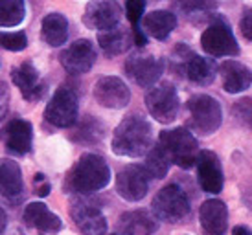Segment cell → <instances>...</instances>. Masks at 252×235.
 <instances>
[{
  "label": "cell",
  "mask_w": 252,
  "mask_h": 235,
  "mask_svg": "<svg viewBox=\"0 0 252 235\" xmlns=\"http://www.w3.org/2000/svg\"><path fill=\"white\" fill-rule=\"evenodd\" d=\"M94 97L105 109H124L129 105L131 92L120 77L105 76L94 85Z\"/></svg>",
  "instance_id": "13"
},
{
  "label": "cell",
  "mask_w": 252,
  "mask_h": 235,
  "mask_svg": "<svg viewBox=\"0 0 252 235\" xmlns=\"http://www.w3.org/2000/svg\"><path fill=\"white\" fill-rule=\"evenodd\" d=\"M239 29H241L245 39L252 41V7H247L243 11V17L239 21Z\"/></svg>",
  "instance_id": "33"
},
{
  "label": "cell",
  "mask_w": 252,
  "mask_h": 235,
  "mask_svg": "<svg viewBox=\"0 0 252 235\" xmlns=\"http://www.w3.org/2000/svg\"><path fill=\"white\" fill-rule=\"evenodd\" d=\"M35 193L39 197H46L50 193V184L44 180V175L41 173L35 175Z\"/></svg>",
  "instance_id": "35"
},
{
  "label": "cell",
  "mask_w": 252,
  "mask_h": 235,
  "mask_svg": "<svg viewBox=\"0 0 252 235\" xmlns=\"http://www.w3.org/2000/svg\"><path fill=\"white\" fill-rule=\"evenodd\" d=\"M72 219L76 226L85 235H105L107 234V219L98 206L91 202L79 201L72 206Z\"/></svg>",
  "instance_id": "14"
},
{
  "label": "cell",
  "mask_w": 252,
  "mask_h": 235,
  "mask_svg": "<svg viewBox=\"0 0 252 235\" xmlns=\"http://www.w3.org/2000/svg\"><path fill=\"white\" fill-rule=\"evenodd\" d=\"M162 70H164V64L160 59L149 56V54H134L126 62L127 76L144 88L153 87L160 79Z\"/></svg>",
  "instance_id": "10"
},
{
  "label": "cell",
  "mask_w": 252,
  "mask_h": 235,
  "mask_svg": "<svg viewBox=\"0 0 252 235\" xmlns=\"http://www.w3.org/2000/svg\"><path fill=\"white\" fill-rule=\"evenodd\" d=\"M201 44H203L204 52L214 57L238 56L239 54L236 37L224 22H214L204 29L203 37H201Z\"/></svg>",
  "instance_id": "8"
},
{
  "label": "cell",
  "mask_w": 252,
  "mask_h": 235,
  "mask_svg": "<svg viewBox=\"0 0 252 235\" xmlns=\"http://www.w3.org/2000/svg\"><path fill=\"white\" fill-rule=\"evenodd\" d=\"M144 9H146L144 0H129L126 4L127 19L133 22V26H138V22L142 21V15H144Z\"/></svg>",
  "instance_id": "31"
},
{
  "label": "cell",
  "mask_w": 252,
  "mask_h": 235,
  "mask_svg": "<svg viewBox=\"0 0 252 235\" xmlns=\"http://www.w3.org/2000/svg\"><path fill=\"white\" fill-rule=\"evenodd\" d=\"M11 79L21 88L22 96L26 97L28 101L41 99L44 96V92H46V85L39 83V72L30 61H24L19 66H15L11 70Z\"/></svg>",
  "instance_id": "16"
},
{
  "label": "cell",
  "mask_w": 252,
  "mask_h": 235,
  "mask_svg": "<svg viewBox=\"0 0 252 235\" xmlns=\"http://www.w3.org/2000/svg\"><path fill=\"white\" fill-rule=\"evenodd\" d=\"M120 19H122V7L112 0H98L87 4L83 15L85 24L91 29H99V33L118 28Z\"/></svg>",
  "instance_id": "11"
},
{
  "label": "cell",
  "mask_w": 252,
  "mask_h": 235,
  "mask_svg": "<svg viewBox=\"0 0 252 235\" xmlns=\"http://www.w3.org/2000/svg\"><path fill=\"white\" fill-rule=\"evenodd\" d=\"M120 235H151L157 232V221L144 209L127 211L120 217Z\"/></svg>",
  "instance_id": "21"
},
{
  "label": "cell",
  "mask_w": 252,
  "mask_h": 235,
  "mask_svg": "<svg viewBox=\"0 0 252 235\" xmlns=\"http://www.w3.org/2000/svg\"><path fill=\"white\" fill-rule=\"evenodd\" d=\"M184 70H186V76L189 81H193L197 85H210L217 74L216 62L212 59H206V57L195 56V54H191L188 57Z\"/></svg>",
  "instance_id": "25"
},
{
  "label": "cell",
  "mask_w": 252,
  "mask_h": 235,
  "mask_svg": "<svg viewBox=\"0 0 252 235\" xmlns=\"http://www.w3.org/2000/svg\"><path fill=\"white\" fill-rule=\"evenodd\" d=\"M9 111V88L4 81H0V121L6 118Z\"/></svg>",
  "instance_id": "34"
},
{
  "label": "cell",
  "mask_w": 252,
  "mask_h": 235,
  "mask_svg": "<svg viewBox=\"0 0 252 235\" xmlns=\"http://www.w3.org/2000/svg\"><path fill=\"white\" fill-rule=\"evenodd\" d=\"M153 213L157 219L166 222H177L189 213V201L182 187L177 184L162 187L153 199Z\"/></svg>",
  "instance_id": "4"
},
{
  "label": "cell",
  "mask_w": 252,
  "mask_h": 235,
  "mask_svg": "<svg viewBox=\"0 0 252 235\" xmlns=\"http://www.w3.org/2000/svg\"><path fill=\"white\" fill-rule=\"evenodd\" d=\"M234 112L238 114L241 119H245V121H251L252 123V99H241L238 103L234 105Z\"/></svg>",
  "instance_id": "32"
},
{
  "label": "cell",
  "mask_w": 252,
  "mask_h": 235,
  "mask_svg": "<svg viewBox=\"0 0 252 235\" xmlns=\"http://www.w3.org/2000/svg\"><path fill=\"white\" fill-rule=\"evenodd\" d=\"M151 125L140 116H129L112 134V152L118 156L138 158L151 151Z\"/></svg>",
  "instance_id": "1"
},
{
  "label": "cell",
  "mask_w": 252,
  "mask_h": 235,
  "mask_svg": "<svg viewBox=\"0 0 252 235\" xmlns=\"http://www.w3.org/2000/svg\"><path fill=\"white\" fill-rule=\"evenodd\" d=\"M232 235H252V232L247 226H236L232 230Z\"/></svg>",
  "instance_id": "38"
},
{
  "label": "cell",
  "mask_w": 252,
  "mask_h": 235,
  "mask_svg": "<svg viewBox=\"0 0 252 235\" xmlns=\"http://www.w3.org/2000/svg\"><path fill=\"white\" fill-rule=\"evenodd\" d=\"M197 176L199 184L206 193H219L223 189V171H221V162L217 158L216 152L201 151L197 158Z\"/></svg>",
  "instance_id": "15"
},
{
  "label": "cell",
  "mask_w": 252,
  "mask_h": 235,
  "mask_svg": "<svg viewBox=\"0 0 252 235\" xmlns=\"http://www.w3.org/2000/svg\"><path fill=\"white\" fill-rule=\"evenodd\" d=\"M22 217L30 228L37 230L41 234H56L61 230V219L56 213H52L42 202H30Z\"/></svg>",
  "instance_id": "18"
},
{
  "label": "cell",
  "mask_w": 252,
  "mask_h": 235,
  "mask_svg": "<svg viewBox=\"0 0 252 235\" xmlns=\"http://www.w3.org/2000/svg\"><path fill=\"white\" fill-rule=\"evenodd\" d=\"M199 219H201V226L206 234L223 235L226 230V219H228L224 202L217 201V199L206 201L199 209Z\"/></svg>",
  "instance_id": "20"
},
{
  "label": "cell",
  "mask_w": 252,
  "mask_h": 235,
  "mask_svg": "<svg viewBox=\"0 0 252 235\" xmlns=\"http://www.w3.org/2000/svg\"><path fill=\"white\" fill-rule=\"evenodd\" d=\"M188 109L191 114V127L201 134H212L219 129L223 114H221V105L217 99L206 94H197L189 97Z\"/></svg>",
  "instance_id": "5"
},
{
  "label": "cell",
  "mask_w": 252,
  "mask_h": 235,
  "mask_svg": "<svg viewBox=\"0 0 252 235\" xmlns=\"http://www.w3.org/2000/svg\"><path fill=\"white\" fill-rule=\"evenodd\" d=\"M44 118L46 121L54 127H72L77 121V96L74 90L61 87L56 90V94L48 101L44 109Z\"/></svg>",
  "instance_id": "7"
},
{
  "label": "cell",
  "mask_w": 252,
  "mask_h": 235,
  "mask_svg": "<svg viewBox=\"0 0 252 235\" xmlns=\"http://www.w3.org/2000/svg\"><path fill=\"white\" fill-rule=\"evenodd\" d=\"M177 26V17L171 11H166V9H157V11H151L144 17L142 21V28L147 35H151L157 41H164L168 39L169 33L175 29Z\"/></svg>",
  "instance_id": "22"
},
{
  "label": "cell",
  "mask_w": 252,
  "mask_h": 235,
  "mask_svg": "<svg viewBox=\"0 0 252 235\" xmlns=\"http://www.w3.org/2000/svg\"><path fill=\"white\" fill-rule=\"evenodd\" d=\"M22 189L24 182L19 164L9 158L0 160V195L6 199H17L21 197Z\"/></svg>",
  "instance_id": "23"
},
{
  "label": "cell",
  "mask_w": 252,
  "mask_h": 235,
  "mask_svg": "<svg viewBox=\"0 0 252 235\" xmlns=\"http://www.w3.org/2000/svg\"><path fill=\"white\" fill-rule=\"evenodd\" d=\"M0 46L9 52H21L28 46V37L24 31H0Z\"/></svg>",
  "instance_id": "29"
},
{
  "label": "cell",
  "mask_w": 252,
  "mask_h": 235,
  "mask_svg": "<svg viewBox=\"0 0 252 235\" xmlns=\"http://www.w3.org/2000/svg\"><path fill=\"white\" fill-rule=\"evenodd\" d=\"M158 144L175 166L182 167V169H189L197 164L199 146H197L195 136L186 129L177 127V129L162 131Z\"/></svg>",
  "instance_id": "3"
},
{
  "label": "cell",
  "mask_w": 252,
  "mask_h": 235,
  "mask_svg": "<svg viewBox=\"0 0 252 235\" xmlns=\"http://www.w3.org/2000/svg\"><path fill=\"white\" fill-rule=\"evenodd\" d=\"M6 226H7V215H6V211L0 207V235L4 234Z\"/></svg>",
  "instance_id": "37"
},
{
  "label": "cell",
  "mask_w": 252,
  "mask_h": 235,
  "mask_svg": "<svg viewBox=\"0 0 252 235\" xmlns=\"http://www.w3.org/2000/svg\"><path fill=\"white\" fill-rule=\"evenodd\" d=\"M6 149L13 154H28L33 144V127L26 119H11L6 125Z\"/></svg>",
  "instance_id": "17"
},
{
  "label": "cell",
  "mask_w": 252,
  "mask_h": 235,
  "mask_svg": "<svg viewBox=\"0 0 252 235\" xmlns=\"http://www.w3.org/2000/svg\"><path fill=\"white\" fill-rule=\"evenodd\" d=\"M169 164H171V160H169V156L166 154V151H164V149L160 147V144H158V146L151 147V151L147 152L146 166H144V169H146V173L149 175V178L153 176V178L160 180L168 175Z\"/></svg>",
  "instance_id": "27"
},
{
  "label": "cell",
  "mask_w": 252,
  "mask_h": 235,
  "mask_svg": "<svg viewBox=\"0 0 252 235\" xmlns=\"http://www.w3.org/2000/svg\"><path fill=\"white\" fill-rule=\"evenodd\" d=\"M112 235H120V234H112Z\"/></svg>",
  "instance_id": "39"
},
{
  "label": "cell",
  "mask_w": 252,
  "mask_h": 235,
  "mask_svg": "<svg viewBox=\"0 0 252 235\" xmlns=\"http://www.w3.org/2000/svg\"><path fill=\"white\" fill-rule=\"evenodd\" d=\"M133 41L136 46H146L147 44V37L144 35V29H140L138 26L133 28Z\"/></svg>",
  "instance_id": "36"
},
{
  "label": "cell",
  "mask_w": 252,
  "mask_h": 235,
  "mask_svg": "<svg viewBox=\"0 0 252 235\" xmlns=\"http://www.w3.org/2000/svg\"><path fill=\"white\" fill-rule=\"evenodd\" d=\"M131 42H133V37L124 28H112L98 33L99 48L103 50L107 56H120V54H124V52L129 50Z\"/></svg>",
  "instance_id": "26"
},
{
  "label": "cell",
  "mask_w": 252,
  "mask_h": 235,
  "mask_svg": "<svg viewBox=\"0 0 252 235\" xmlns=\"http://www.w3.org/2000/svg\"><path fill=\"white\" fill-rule=\"evenodd\" d=\"M42 39L48 46H61L68 39V21L61 13H50L42 19Z\"/></svg>",
  "instance_id": "24"
},
{
  "label": "cell",
  "mask_w": 252,
  "mask_h": 235,
  "mask_svg": "<svg viewBox=\"0 0 252 235\" xmlns=\"http://www.w3.org/2000/svg\"><path fill=\"white\" fill-rule=\"evenodd\" d=\"M59 61L68 74H85L96 62V50L89 39H79L63 50Z\"/></svg>",
  "instance_id": "12"
},
{
  "label": "cell",
  "mask_w": 252,
  "mask_h": 235,
  "mask_svg": "<svg viewBox=\"0 0 252 235\" xmlns=\"http://www.w3.org/2000/svg\"><path fill=\"white\" fill-rule=\"evenodd\" d=\"M223 87L228 94L245 92L252 85V70L238 61H224L221 64Z\"/></svg>",
  "instance_id": "19"
},
{
  "label": "cell",
  "mask_w": 252,
  "mask_h": 235,
  "mask_svg": "<svg viewBox=\"0 0 252 235\" xmlns=\"http://www.w3.org/2000/svg\"><path fill=\"white\" fill-rule=\"evenodd\" d=\"M111 182V169L99 154L85 152L76 162L66 178V187L79 195H89L103 189Z\"/></svg>",
  "instance_id": "2"
},
{
  "label": "cell",
  "mask_w": 252,
  "mask_h": 235,
  "mask_svg": "<svg viewBox=\"0 0 252 235\" xmlns=\"http://www.w3.org/2000/svg\"><path fill=\"white\" fill-rule=\"evenodd\" d=\"M146 107L157 121L171 123L179 114V107H181L175 87L171 83H162L158 87H153L146 96Z\"/></svg>",
  "instance_id": "6"
},
{
  "label": "cell",
  "mask_w": 252,
  "mask_h": 235,
  "mask_svg": "<svg viewBox=\"0 0 252 235\" xmlns=\"http://www.w3.org/2000/svg\"><path fill=\"white\" fill-rule=\"evenodd\" d=\"M101 136H103V127L96 119H87V123L79 127L76 140H79V142H99Z\"/></svg>",
  "instance_id": "30"
},
{
  "label": "cell",
  "mask_w": 252,
  "mask_h": 235,
  "mask_svg": "<svg viewBox=\"0 0 252 235\" xmlns=\"http://www.w3.org/2000/svg\"><path fill=\"white\" fill-rule=\"evenodd\" d=\"M149 175L140 166H127L116 176V191L122 199L129 202H138L147 195Z\"/></svg>",
  "instance_id": "9"
},
{
  "label": "cell",
  "mask_w": 252,
  "mask_h": 235,
  "mask_svg": "<svg viewBox=\"0 0 252 235\" xmlns=\"http://www.w3.org/2000/svg\"><path fill=\"white\" fill-rule=\"evenodd\" d=\"M26 17V4L22 0H0V28L19 26Z\"/></svg>",
  "instance_id": "28"
}]
</instances>
